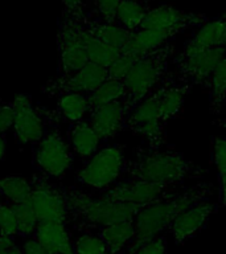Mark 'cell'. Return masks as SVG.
I'll return each mask as SVG.
<instances>
[{"label":"cell","instance_id":"cell-7","mask_svg":"<svg viewBox=\"0 0 226 254\" xmlns=\"http://www.w3.org/2000/svg\"><path fill=\"white\" fill-rule=\"evenodd\" d=\"M32 190L27 202L41 221H70L66 190L57 188L49 179L37 175L31 182Z\"/></svg>","mask_w":226,"mask_h":254},{"label":"cell","instance_id":"cell-35","mask_svg":"<svg viewBox=\"0 0 226 254\" xmlns=\"http://www.w3.org/2000/svg\"><path fill=\"white\" fill-rule=\"evenodd\" d=\"M212 163L216 167L218 176L226 172V135L212 139Z\"/></svg>","mask_w":226,"mask_h":254},{"label":"cell","instance_id":"cell-23","mask_svg":"<svg viewBox=\"0 0 226 254\" xmlns=\"http://www.w3.org/2000/svg\"><path fill=\"white\" fill-rule=\"evenodd\" d=\"M150 9V4L142 0H122L116 9L115 23L134 33L140 28Z\"/></svg>","mask_w":226,"mask_h":254},{"label":"cell","instance_id":"cell-29","mask_svg":"<svg viewBox=\"0 0 226 254\" xmlns=\"http://www.w3.org/2000/svg\"><path fill=\"white\" fill-rule=\"evenodd\" d=\"M12 205H13L16 220H17V234L24 238L33 237L40 224V220L36 216L35 210L32 209V206L27 201L12 204Z\"/></svg>","mask_w":226,"mask_h":254},{"label":"cell","instance_id":"cell-13","mask_svg":"<svg viewBox=\"0 0 226 254\" xmlns=\"http://www.w3.org/2000/svg\"><path fill=\"white\" fill-rule=\"evenodd\" d=\"M109 78L107 67L97 65L94 63H89L75 74L61 78L58 77L47 85L44 90L49 89V93L56 94H66V93H77V94L89 95L90 93L102 85Z\"/></svg>","mask_w":226,"mask_h":254},{"label":"cell","instance_id":"cell-48","mask_svg":"<svg viewBox=\"0 0 226 254\" xmlns=\"http://www.w3.org/2000/svg\"><path fill=\"white\" fill-rule=\"evenodd\" d=\"M142 1H146V0H142ZM146 3H147V1H146ZM148 4H150V3H148Z\"/></svg>","mask_w":226,"mask_h":254},{"label":"cell","instance_id":"cell-44","mask_svg":"<svg viewBox=\"0 0 226 254\" xmlns=\"http://www.w3.org/2000/svg\"><path fill=\"white\" fill-rule=\"evenodd\" d=\"M0 254H24V253H23V250H21V248H19V246L16 245L13 246V248H11V249L1 250Z\"/></svg>","mask_w":226,"mask_h":254},{"label":"cell","instance_id":"cell-15","mask_svg":"<svg viewBox=\"0 0 226 254\" xmlns=\"http://www.w3.org/2000/svg\"><path fill=\"white\" fill-rule=\"evenodd\" d=\"M217 210L218 205L212 204V202L202 201L190 206L185 212H182L180 216L176 217V220L172 222L170 228L174 242L178 245H182L184 242L200 233L209 222L210 217L214 213H217Z\"/></svg>","mask_w":226,"mask_h":254},{"label":"cell","instance_id":"cell-1","mask_svg":"<svg viewBox=\"0 0 226 254\" xmlns=\"http://www.w3.org/2000/svg\"><path fill=\"white\" fill-rule=\"evenodd\" d=\"M212 192L213 186L210 183H197L170 197L143 206L132 220L135 236L126 248V254L162 236L164 230H170L177 216L189 209L190 206L205 201Z\"/></svg>","mask_w":226,"mask_h":254},{"label":"cell","instance_id":"cell-45","mask_svg":"<svg viewBox=\"0 0 226 254\" xmlns=\"http://www.w3.org/2000/svg\"><path fill=\"white\" fill-rule=\"evenodd\" d=\"M1 198H3V196H1V190H0V200H1Z\"/></svg>","mask_w":226,"mask_h":254},{"label":"cell","instance_id":"cell-9","mask_svg":"<svg viewBox=\"0 0 226 254\" xmlns=\"http://www.w3.org/2000/svg\"><path fill=\"white\" fill-rule=\"evenodd\" d=\"M182 190V184H158L126 179L124 182L116 183L110 190H107L105 196L114 201L128 202L143 208L170 197Z\"/></svg>","mask_w":226,"mask_h":254},{"label":"cell","instance_id":"cell-14","mask_svg":"<svg viewBox=\"0 0 226 254\" xmlns=\"http://www.w3.org/2000/svg\"><path fill=\"white\" fill-rule=\"evenodd\" d=\"M192 87L193 83L182 78L181 75L168 73L160 89L156 91L160 114L164 122L167 123L170 119L177 118L181 115L182 107Z\"/></svg>","mask_w":226,"mask_h":254},{"label":"cell","instance_id":"cell-41","mask_svg":"<svg viewBox=\"0 0 226 254\" xmlns=\"http://www.w3.org/2000/svg\"><path fill=\"white\" fill-rule=\"evenodd\" d=\"M218 118V123H221V125H226V98L225 101H224V103H222L221 109H220V111H218V114L216 115Z\"/></svg>","mask_w":226,"mask_h":254},{"label":"cell","instance_id":"cell-2","mask_svg":"<svg viewBox=\"0 0 226 254\" xmlns=\"http://www.w3.org/2000/svg\"><path fill=\"white\" fill-rule=\"evenodd\" d=\"M205 171L172 147H136L134 160L127 163L124 179L158 184H182L185 179L201 178Z\"/></svg>","mask_w":226,"mask_h":254},{"label":"cell","instance_id":"cell-12","mask_svg":"<svg viewBox=\"0 0 226 254\" xmlns=\"http://www.w3.org/2000/svg\"><path fill=\"white\" fill-rule=\"evenodd\" d=\"M225 55V48L220 45L205 51L196 52L189 56L177 55L173 61L177 66L178 75L188 79L193 85H200L206 89L210 75Z\"/></svg>","mask_w":226,"mask_h":254},{"label":"cell","instance_id":"cell-8","mask_svg":"<svg viewBox=\"0 0 226 254\" xmlns=\"http://www.w3.org/2000/svg\"><path fill=\"white\" fill-rule=\"evenodd\" d=\"M166 125L160 114L156 91L134 107L126 119V130L143 136L152 148L166 144Z\"/></svg>","mask_w":226,"mask_h":254},{"label":"cell","instance_id":"cell-33","mask_svg":"<svg viewBox=\"0 0 226 254\" xmlns=\"http://www.w3.org/2000/svg\"><path fill=\"white\" fill-rule=\"evenodd\" d=\"M0 234L16 236L17 234V220L15 209L9 202H0Z\"/></svg>","mask_w":226,"mask_h":254},{"label":"cell","instance_id":"cell-10","mask_svg":"<svg viewBox=\"0 0 226 254\" xmlns=\"http://www.w3.org/2000/svg\"><path fill=\"white\" fill-rule=\"evenodd\" d=\"M208 20L209 19L202 13L185 12L170 4H163L160 7L152 8L148 11L139 29L166 32L176 36L186 29L201 28Z\"/></svg>","mask_w":226,"mask_h":254},{"label":"cell","instance_id":"cell-11","mask_svg":"<svg viewBox=\"0 0 226 254\" xmlns=\"http://www.w3.org/2000/svg\"><path fill=\"white\" fill-rule=\"evenodd\" d=\"M15 109V131L16 142L20 144H35L44 136L48 125V113L33 106L32 98L28 94H17L13 99Z\"/></svg>","mask_w":226,"mask_h":254},{"label":"cell","instance_id":"cell-25","mask_svg":"<svg viewBox=\"0 0 226 254\" xmlns=\"http://www.w3.org/2000/svg\"><path fill=\"white\" fill-rule=\"evenodd\" d=\"M209 107L212 115H217L226 98V55L218 63L208 82Z\"/></svg>","mask_w":226,"mask_h":254},{"label":"cell","instance_id":"cell-5","mask_svg":"<svg viewBox=\"0 0 226 254\" xmlns=\"http://www.w3.org/2000/svg\"><path fill=\"white\" fill-rule=\"evenodd\" d=\"M48 130H45L41 140L33 147V166L41 176L47 179H61L70 170L74 162V154L71 151L69 138L59 131L56 123L48 121Z\"/></svg>","mask_w":226,"mask_h":254},{"label":"cell","instance_id":"cell-40","mask_svg":"<svg viewBox=\"0 0 226 254\" xmlns=\"http://www.w3.org/2000/svg\"><path fill=\"white\" fill-rule=\"evenodd\" d=\"M16 246L15 236H8V234H0V252L1 250L11 249Z\"/></svg>","mask_w":226,"mask_h":254},{"label":"cell","instance_id":"cell-42","mask_svg":"<svg viewBox=\"0 0 226 254\" xmlns=\"http://www.w3.org/2000/svg\"><path fill=\"white\" fill-rule=\"evenodd\" d=\"M5 152H7V148H5V138H4L3 134H0V162L4 160V158H5Z\"/></svg>","mask_w":226,"mask_h":254},{"label":"cell","instance_id":"cell-4","mask_svg":"<svg viewBox=\"0 0 226 254\" xmlns=\"http://www.w3.org/2000/svg\"><path fill=\"white\" fill-rule=\"evenodd\" d=\"M174 52L172 43L158 51L150 52L134 64L130 73L123 79L124 98L123 103L130 113L144 99L158 91L168 75V65Z\"/></svg>","mask_w":226,"mask_h":254},{"label":"cell","instance_id":"cell-3","mask_svg":"<svg viewBox=\"0 0 226 254\" xmlns=\"http://www.w3.org/2000/svg\"><path fill=\"white\" fill-rule=\"evenodd\" d=\"M66 198L70 220L78 229L85 232L101 229L115 222L134 220L142 209V206L134 204L110 200L105 194L101 197H93L77 188H67Z\"/></svg>","mask_w":226,"mask_h":254},{"label":"cell","instance_id":"cell-18","mask_svg":"<svg viewBox=\"0 0 226 254\" xmlns=\"http://www.w3.org/2000/svg\"><path fill=\"white\" fill-rule=\"evenodd\" d=\"M69 142L73 154L78 156L82 160H89L91 156H94L99 150L102 139L99 136L87 119L81 122L73 123L69 131Z\"/></svg>","mask_w":226,"mask_h":254},{"label":"cell","instance_id":"cell-6","mask_svg":"<svg viewBox=\"0 0 226 254\" xmlns=\"http://www.w3.org/2000/svg\"><path fill=\"white\" fill-rule=\"evenodd\" d=\"M127 163L124 147L119 144L99 148L77 174V180L81 184L97 190H107L124 178Z\"/></svg>","mask_w":226,"mask_h":254},{"label":"cell","instance_id":"cell-24","mask_svg":"<svg viewBox=\"0 0 226 254\" xmlns=\"http://www.w3.org/2000/svg\"><path fill=\"white\" fill-rule=\"evenodd\" d=\"M57 113L71 125L85 121L90 114V103L87 95L77 93L61 94L57 102Z\"/></svg>","mask_w":226,"mask_h":254},{"label":"cell","instance_id":"cell-32","mask_svg":"<svg viewBox=\"0 0 226 254\" xmlns=\"http://www.w3.org/2000/svg\"><path fill=\"white\" fill-rule=\"evenodd\" d=\"M138 60V57H134V56L126 55V53H120L118 59L115 60L114 63L107 67L109 78L123 81V79L127 77V74L130 73L131 67L134 66V64L136 63Z\"/></svg>","mask_w":226,"mask_h":254},{"label":"cell","instance_id":"cell-38","mask_svg":"<svg viewBox=\"0 0 226 254\" xmlns=\"http://www.w3.org/2000/svg\"><path fill=\"white\" fill-rule=\"evenodd\" d=\"M15 121V109L11 103H3L0 105V134H4L9 130V127H13Z\"/></svg>","mask_w":226,"mask_h":254},{"label":"cell","instance_id":"cell-46","mask_svg":"<svg viewBox=\"0 0 226 254\" xmlns=\"http://www.w3.org/2000/svg\"><path fill=\"white\" fill-rule=\"evenodd\" d=\"M147 3H151V1H154V0H146Z\"/></svg>","mask_w":226,"mask_h":254},{"label":"cell","instance_id":"cell-36","mask_svg":"<svg viewBox=\"0 0 226 254\" xmlns=\"http://www.w3.org/2000/svg\"><path fill=\"white\" fill-rule=\"evenodd\" d=\"M128 254H167V240L164 236H159L152 241L147 242Z\"/></svg>","mask_w":226,"mask_h":254},{"label":"cell","instance_id":"cell-43","mask_svg":"<svg viewBox=\"0 0 226 254\" xmlns=\"http://www.w3.org/2000/svg\"><path fill=\"white\" fill-rule=\"evenodd\" d=\"M221 19H222V24H224V35H222L221 47L225 48V51H226V8H225V12H224V15L221 16Z\"/></svg>","mask_w":226,"mask_h":254},{"label":"cell","instance_id":"cell-20","mask_svg":"<svg viewBox=\"0 0 226 254\" xmlns=\"http://www.w3.org/2000/svg\"><path fill=\"white\" fill-rule=\"evenodd\" d=\"M222 35H224V24H222L221 17L209 19L200 28L197 35L186 41L182 51L178 55L189 56L196 52L220 47L222 41Z\"/></svg>","mask_w":226,"mask_h":254},{"label":"cell","instance_id":"cell-19","mask_svg":"<svg viewBox=\"0 0 226 254\" xmlns=\"http://www.w3.org/2000/svg\"><path fill=\"white\" fill-rule=\"evenodd\" d=\"M174 36L166 33V32L147 31V29H139L130 36V39L124 45L120 53L134 56V57H143L150 52L158 51L173 39Z\"/></svg>","mask_w":226,"mask_h":254},{"label":"cell","instance_id":"cell-21","mask_svg":"<svg viewBox=\"0 0 226 254\" xmlns=\"http://www.w3.org/2000/svg\"><path fill=\"white\" fill-rule=\"evenodd\" d=\"M86 21L95 39L119 52H122L130 36L132 35V32L127 31L116 23H106L90 16H86Z\"/></svg>","mask_w":226,"mask_h":254},{"label":"cell","instance_id":"cell-26","mask_svg":"<svg viewBox=\"0 0 226 254\" xmlns=\"http://www.w3.org/2000/svg\"><path fill=\"white\" fill-rule=\"evenodd\" d=\"M58 73L61 78H66L75 74L82 67H85L89 61L86 48L83 45H74V47L66 48L62 51H58Z\"/></svg>","mask_w":226,"mask_h":254},{"label":"cell","instance_id":"cell-47","mask_svg":"<svg viewBox=\"0 0 226 254\" xmlns=\"http://www.w3.org/2000/svg\"><path fill=\"white\" fill-rule=\"evenodd\" d=\"M0 102H3V99H1V98H0Z\"/></svg>","mask_w":226,"mask_h":254},{"label":"cell","instance_id":"cell-31","mask_svg":"<svg viewBox=\"0 0 226 254\" xmlns=\"http://www.w3.org/2000/svg\"><path fill=\"white\" fill-rule=\"evenodd\" d=\"M74 254H109V250L98 233L85 232L74 241Z\"/></svg>","mask_w":226,"mask_h":254},{"label":"cell","instance_id":"cell-28","mask_svg":"<svg viewBox=\"0 0 226 254\" xmlns=\"http://www.w3.org/2000/svg\"><path fill=\"white\" fill-rule=\"evenodd\" d=\"M90 103V111L106 103L123 101L124 98V85L119 79L107 78L99 87L87 95Z\"/></svg>","mask_w":226,"mask_h":254},{"label":"cell","instance_id":"cell-39","mask_svg":"<svg viewBox=\"0 0 226 254\" xmlns=\"http://www.w3.org/2000/svg\"><path fill=\"white\" fill-rule=\"evenodd\" d=\"M218 206H226V172L218 176Z\"/></svg>","mask_w":226,"mask_h":254},{"label":"cell","instance_id":"cell-37","mask_svg":"<svg viewBox=\"0 0 226 254\" xmlns=\"http://www.w3.org/2000/svg\"><path fill=\"white\" fill-rule=\"evenodd\" d=\"M65 9V16H70L74 19H83L85 15V0H59Z\"/></svg>","mask_w":226,"mask_h":254},{"label":"cell","instance_id":"cell-16","mask_svg":"<svg viewBox=\"0 0 226 254\" xmlns=\"http://www.w3.org/2000/svg\"><path fill=\"white\" fill-rule=\"evenodd\" d=\"M127 115L128 113L123 101H115L91 110L87 122L102 140H107L126 130Z\"/></svg>","mask_w":226,"mask_h":254},{"label":"cell","instance_id":"cell-34","mask_svg":"<svg viewBox=\"0 0 226 254\" xmlns=\"http://www.w3.org/2000/svg\"><path fill=\"white\" fill-rule=\"evenodd\" d=\"M120 1L122 0H93L95 9L94 15H90V17L106 23H115V15Z\"/></svg>","mask_w":226,"mask_h":254},{"label":"cell","instance_id":"cell-30","mask_svg":"<svg viewBox=\"0 0 226 254\" xmlns=\"http://www.w3.org/2000/svg\"><path fill=\"white\" fill-rule=\"evenodd\" d=\"M85 48H86L87 56H89V61L105 67L110 66L120 55V52L103 44L95 37H93Z\"/></svg>","mask_w":226,"mask_h":254},{"label":"cell","instance_id":"cell-27","mask_svg":"<svg viewBox=\"0 0 226 254\" xmlns=\"http://www.w3.org/2000/svg\"><path fill=\"white\" fill-rule=\"evenodd\" d=\"M0 190L1 196L9 204L25 202L32 190V184L28 179L19 175H9L0 179Z\"/></svg>","mask_w":226,"mask_h":254},{"label":"cell","instance_id":"cell-22","mask_svg":"<svg viewBox=\"0 0 226 254\" xmlns=\"http://www.w3.org/2000/svg\"><path fill=\"white\" fill-rule=\"evenodd\" d=\"M99 237L106 244L109 254H118L130 245L135 236L134 221H120L98 229Z\"/></svg>","mask_w":226,"mask_h":254},{"label":"cell","instance_id":"cell-17","mask_svg":"<svg viewBox=\"0 0 226 254\" xmlns=\"http://www.w3.org/2000/svg\"><path fill=\"white\" fill-rule=\"evenodd\" d=\"M33 237L48 254H74V242L63 222L41 221Z\"/></svg>","mask_w":226,"mask_h":254}]
</instances>
